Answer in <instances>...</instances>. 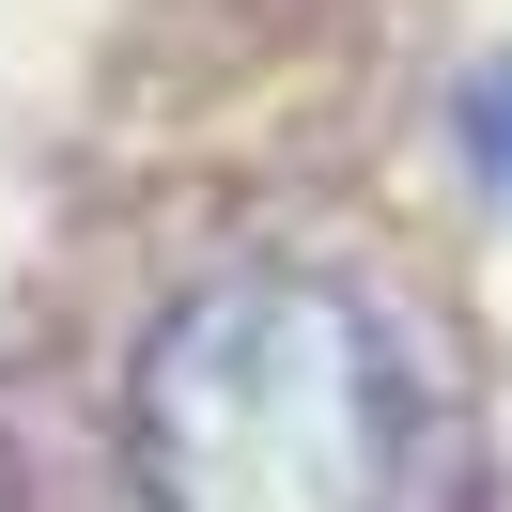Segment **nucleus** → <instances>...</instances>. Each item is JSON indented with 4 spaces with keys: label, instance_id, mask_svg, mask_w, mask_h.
<instances>
[{
    "label": "nucleus",
    "instance_id": "obj_1",
    "mask_svg": "<svg viewBox=\"0 0 512 512\" xmlns=\"http://www.w3.org/2000/svg\"><path fill=\"white\" fill-rule=\"evenodd\" d=\"M140 497L156 512H388L404 388L342 280L233 264L140 342Z\"/></svg>",
    "mask_w": 512,
    "mask_h": 512
},
{
    "label": "nucleus",
    "instance_id": "obj_2",
    "mask_svg": "<svg viewBox=\"0 0 512 512\" xmlns=\"http://www.w3.org/2000/svg\"><path fill=\"white\" fill-rule=\"evenodd\" d=\"M466 156H481V187L512 202V63H481V78H466Z\"/></svg>",
    "mask_w": 512,
    "mask_h": 512
}]
</instances>
